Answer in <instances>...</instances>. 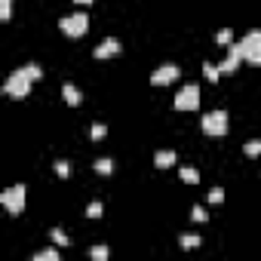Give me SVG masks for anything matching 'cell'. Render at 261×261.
<instances>
[{
    "instance_id": "obj_23",
    "label": "cell",
    "mask_w": 261,
    "mask_h": 261,
    "mask_svg": "<svg viewBox=\"0 0 261 261\" xmlns=\"http://www.w3.org/2000/svg\"><path fill=\"white\" fill-rule=\"evenodd\" d=\"M89 135L95 138V142H101V138H104V135H108V126H104V123H92V129H89Z\"/></svg>"
},
{
    "instance_id": "obj_7",
    "label": "cell",
    "mask_w": 261,
    "mask_h": 261,
    "mask_svg": "<svg viewBox=\"0 0 261 261\" xmlns=\"http://www.w3.org/2000/svg\"><path fill=\"white\" fill-rule=\"evenodd\" d=\"M178 77H181V68H178V65H160V68L151 74V83H154V86H169V83H175Z\"/></svg>"
},
{
    "instance_id": "obj_20",
    "label": "cell",
    "mask_w": 261,
    "mask_h": 261,
    "mask_svg": "<svg viewBox=\"0 0 261 261\" xmlns=\"http://www.w3.org/2000/svg\"><path fill=\"white\" fill-rule=\"evenodd\" d=\"M243 154H246V157H258V154H261V138H252V142H246Z\"/></svg>"
},
{
    "instance_id": "obj_24",
    "label": "cell",
    "mask_w": 261,
    "mask_h": 261,
    "mask_svg": "<svg viewBox=\"0 0 261 261\" xmlns=\"http://www.w3.org/2000/svg\"><path fill=\"white\" fill-rule=\"evenodd\" d=\"M56 175H59V178H68V175H71V166H68V160H56Z\"/></svg>"
},
{
    "instance_id": "obj_17",
    "label": "cell",
    "mask_w": 261,
    "mask_h": 261,
    "mask_svg": "<svg viewBox=\"0 0 261 261\" xmlns=\"http://www.w3.org/2000/svg\"><path fill=\"white\" fill-rule=\"evenodd\" d=\"M215 43H218V46H231V43H234V31H231V28H221V31L215 34Z\"/></svg>"
},
{
    "instance_id": "obj_10",
    "label": "cell",
    "mask_w": 261,
    "mask_h": 261,
    "mask_svg": "<svg viewBox=\"0 0 261 261\" xmlns=\"http://www.w3.org/2000/svg\"><path fill=\"white\" fill-rule=\"evenodd\" d=\"M62 98H65V104H71V108H77V104L83 101V92L77 89L74 83H65V86H62Z\"/></svg>"
},
{
    "instance_id": "obj_14",
    "label": "cell",
    "mask_w": 261,
    "mask_h": 261,
    "mask_svg": "<svg viewBox=\"0 0 261 261\" xmlns=\"http://www.w3.org/2000/svg\"><path fill=\"white\" fill-rule=\"evenodd\" d=\"M178 175H181V181H184V184H197V181H200V172H197L194 166H184V169L178 172Z\"/></svg>"
},
{
    "instance_id": "obj_19",
    "label": "cell",
    "mask_w": 261,
    "mask_h": 261,
    "mask_svg": "<svg viewBox=\"0 0 261 261\" xmlns=\"http://www.w3.org/2000/svg\"><path fill=\"white\" fill-rule=\"evenodd\" d=\"M101 215H104V206L98 200H92L89 206H86V218H101Z\"/></svg>"
},
{
    "instance_id": "obj_27",
    "label": "cell",
    "mask_w": 261,
    "mask_h": 261,
    "mask_svg": "<svg viewBox=\"0 0 261 261\" xmlns=\"http://www.w3.org/2000/svg\"><path fill=\"white\" fill-rule=\"evenodd\" d=\"M74 3H80V6H89V3H92V0H74Z\"/></svg>"
},
{
    "instance_id": "obj_2",
    "label": "cell",
    "mask_w": 261,
    "mask_h": 261,
    "mask_svg": "<svg viewBox=\"0 0 261 261\" xmlns=\"http://www.w3.org/2000/svg\"><path fill=\"white\" fill-rule=\"evenodd\" d=\"M203 132L209 138H224L228 135V126H231V120H228V111H209L203 114Z\"/></svg>"
},
{
    "instance_id": "obj_6",
    "label": "cell",
    "mask_w": 261,
    "mask_h": 261,
    "mask_svg": "<svg viewBox=\"0 0 261 261\" xmlns=\"http://www.w3.org/2000/svg\"><path fill=\"white\" fill-rule=\"evenodd\" d=\"M175 111H197L200 108V89L194 83H187V86H181V89L175 92Z\"/></svg>"
},
{
    "instance_id": "obj_16",
    "label": "cell",
    "mask_w": 261,
    "mask_h": 261,
    "mask_svg": "<svg viewBox=\"0 0 261 261\" xmlns=\"http://www.w3.org/2000/svg\"><path fill=\"white\" fill-rule=\"evenodd\" d=\"M95 172H98V175H111V172H114V160H108V157L95 160Z\"/></svg>"
},
{
    "instance_id": "obj_18",
    "label": "cell",
    "mask_w": 261,
    "mask_h": 261,
    "mask_svg": "<svg viewBox=\"0 0 261 261\" xmlns=\"http://www.w3.org/2000/svg\"><path fill=\"white\" fill-rule=\"evenodd\" d=\"M89 258H92V261H108V258H111V249H108V246H92V249H89Z\"/></svg>"
},
{
    "instance_id": "obj_11",
    "label": "cell",
    "mask_w": 261,
    "mask_h": 261,
    "mask_svg": "<svg viewBox=\"0 0 261 261\" xmlns=\"http://www.w3.org/2000/svg\"><path fill=\"white\" fill-rule=\"evenodd\" d=\"M175 160H178L175 151H157V154H154V166H157V169H169Z\"/></svg>"
},
{
    "instance_id": "obj_4",
    "label": "cell",
    "mask_w": 261,
    "mask_h": 261,
    "mask_svg": "<svg viewBox=\"0 0 261 261\" xmlns=\"http://www.w3.org/2000/svg\"><path fill=\"white\" fill-rule=\"evenodd\" d=\"M25 197H28V187L25 184H12V187H6L3 194H0V203H3V209L9 215H22L25 212Z\"/></svg>"
},
{
    "instance_id": "obj_8",
    "label": "cell",
    "mask_w": 261,
    "mask_h": 261,
    "mask_svg": "<svg viewBox=\"0 0 261 261\" xmlns=\"http://www.w3.org/2000/svg\"><path fill=\"white\" fill-rule=\"evenodd\" d=\"M120 49H123V43H120L117 37H108V40H101V43L92 49V56L101 62V59H114V56H120Z\"/></svg>"
},
{
    "instance_id": "obj_12",
    "label": "cell",
    "mask_w": 261,
    "mask_h": 261,
    "mask_svg": "<svg viewBox=\"0 0 261 261\" xmlns=\"http://www.w3.org/2000/svg\"><path fill=\"white\" fill-rule=\"evenodd\" d=\"M200 243H203V240H200L197 234H178V246H181V249H197Z\"/></svg>"
},
{
    "instance_id": "obj_1",
    "label": "cell",
    "mask_w": 261,
    "mask_h": 261,
    "mask_svg": "<svg viewBox=\"0 0 261 261\" xmlns=\"http://www.w3.org/2000/svg\"><path fill=\"white\" fill-rule=\"evenodd\" d=\"M40 77H43L40 65H25V68H19V71H12V74L6 77L3 92H6L9 98H25V95L31 92V86L37 83Z\"/></svg>"
},
{
    "instance_id": "obj_9",
    "label": "cell",
    "mask_w": 261,
    "mask_h": 261,
    "mask_svg": "<svg viewBox=\"0 0 261 261\" xmlns=\"http://www.w3.org/2000/svg\"><path fill=\"white\" fill-rule=\"evenodd\" d=\"M240 62H243V52H240V46L237 43H231V52H228V59H224L218 68H221V74H234L237 68H240Z\"/></svg>"
},
{
    "instance_id": "obj_5",
    "label": "cell",
    "mask_w": 261,
    "mask_h": 261,
    "mask_svg": "<svg viewBox=\"0 0 261 261\" xmlns=\"http://www.w3.org/2000/svg\"><path fill=\"white\" fill-rule=\"evenodd\" d=\"M59 28H62V34H68L71 40H77V37H83V34L89 31V15H86V12L62 15V19H59Z\"/></svg>"
},
{
    "instance_id": "obj_13",
    "label": "cell",
    "mask_w": 261,
    "mask_h": 261,
    "mask_svg": "<svg viewBox=\"0 0 261 261\" xmlns=\"http://www.w3.org/2000/svg\"><path fill=\"white\" fill-rule=\"evenodd\" d=\"M203 77H206L209 83H218V77H221V68H218V65H212V62H206V65H203Z\"/></svg>"
},
{
    "instance_id": "obj_15",
    "label": "cell",
    "mask_w": 261,
    "mask_h": 261,
    "mask_svg": "<svg viewBox=\"0 0 261 261\" xmlns=\"http://www.w3.org/2000/svg\"><path fill=\"white\" fill-rule=\"evenodd\" d=\"M49 240L56 243V246H68V243H71V237H68L62 228H52V231H49Z\"/></svg>"
},
{
    "instance_id": "obj_25",
    "label": "cell",
    "mask_w": 261,
    "mask_h": 261,
    "mask_svg": "<svg viewBox=\"0 0 261 261\" xmlns=\"http://www.w3.org/2000/svg\"><path fill=\"white\" fill-rule=\"evenodd\" d=\"M190 218H194V221H206V218H209V212H206L203 206H194V209H190Z\"/></svg>"
},
{
    "instance_id": "obj_26",
    "label": "cell",
    "mask_w": 261,
    "mask_h": 261,
    "mask_svg": "<svg viewBox=\"0 0 261 261\" xmlns=\"http://www.w3.org/2000/svg\"><path fill=\"white\" fill-rule=\"evenodd\" d=\"M224 200V190L221 187H212V190H209V203H221Z\"/></svg>"
},
{
    "instance_id": "obj_3",
    "label": "cell",
    "mask_w": 261,
    "mask_h": 261,
    "mask_svg": "<svg viewBox=\"0 0 261 261\" xmlns=\"http://www.w3.org/2000/svg\"><path fill=\"white\" fill-rule=\"evenodd\" d=\"M237 46H240L243 62H246V65H261V28H252Z\"/></svg>"
},
{
    "instance_id": "obj_22",
    "label": "cell",
    "mask_w": 261,
    "mask_h": 261,
    "mask_svg": "<svg viewBox=\"0 0 261 261\" xmlns=\"http://www.w3.org/2000/svg\"><path fill=\"white\" fill-rule=\"evenodd\" d=\"M34 261H59V249H43L34 255Z\"/></svg>"
},
{
    "instance_id": "obj_21",
    "label": "cell",
    "mask_w": 261,
    "mask_h": 261,
    "mask_svg": "<svg viewBox=\"0 0 261 261\" xmlns=\"http://www.w3.org/2000/svg\"><path fill=\"white\" fill-rule=\"evenodd\" d=\"M12 19V0H0V22Z\"/></svg>"
}]
</instances>
